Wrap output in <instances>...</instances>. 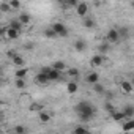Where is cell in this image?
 <instances>
[{"mask_svg": "<svg viewBox=\"0 0 134 134\" xmlns=\"http://www.w3.org/2000/svg\"><path fill=\"white\" fill-rule=\"evenodd\" d=\"M74 112L77 114V117H79L81 121H90V120L95 117L96 109H95V106H93L92 103H88V101H81V103H77V104L74 106Z\"/></svg>", "mask_w": 134, "mask_h": 134, "instance_id": "6da1fadb", "label": "cell"}, {"mask_svg": "<svg viewBox=\"0 0 134 134\" xmlns=\"http://www.w3.org/2000/svg\"><path fill=\"white\" fill-rule=\"evenodd\" d=\"M51 27H52V30L55 32L57 36H62V38H66V36H68V29H66L65 24H62V22H55V24H52Z\"/></svg>", "mask_w": 134, "mask_h": 134, "instance_id": "7a4b0ae2", "label": "cell"}, {"mask_svg": "<svg viewBox=\"0 0 134 134\" xmlns=\"http://www.w3.org/2000/svg\"><path fill=\"white\" fill-rule=\"evenodd\" d=\"M106 40H107V43H109V44H112V43H117V41L120 40L117 29H110V30L107 32V35H106Z\"/></svg>", "mask_w": 134, "mask_h": 134, "instance_id": "3957f363", "label": "cell"}, {"mask_svg": "<svg viewBox=\"0 0 134 134\" xmlns=\"http://www.w3.org/2000/svg\"><path fill=\"white\" fill-rule=\"evenodd\" d=\"M35 82L38 84V85H47L51 81H49V77H47V74H44V73H38L36 74V77H35Z\"/></svg>", "mask_w": 134, "mask_h": 134, "instance_id": "277c9868", "label": "cell"}, {"mask_svg": "<svg viewBox=\"0 0 134 134\" xmlns=\"http://www.w3.org/2000/svg\"><path fill=\"white\" fill-rule=\"evenodd\" d=\"M74 8H76V13H77L81 18L87 16V11H88V5H87V3H84V2H82V3H77Z\"/></svg>", "mask_w": 134, "mask_h": 134, "instance_id": "5b68a950", "label": "cell"}, {"mask_svg": "<svg viewBox=\"0 0 134 134\" xmlns=\"http://www.w3.org/2000/svg\"><path fill=\"white\" fill-rule=\"evenodd\" d=\"M85 81H87V84H90V85H93L95 82H99V74H98L96 71H92V73H88V74H87V77H85Z\"/></svg>", "mask_w": 134, "mask_h": 134, "instance_id": "8992f818", "label": "cell"}, {"mask_svg": "<svg viewBox=\"0 0 134 134\" xmlns=\"http://www.w3.org/2000/svg\"><path fill=\"white\" fill-rule=\"evenodd\" d=\"M5 35H7L10 40H18V38H19V35H21V32H18V30H14V29L8 27V29H5Z\"/></svg>", "mask_w": 134, "mask_h": 134, "instance_id": "52a82bcc", "label": "cell"}, {"mask_svg": "<svg viewBox=\"0 0 134 134\" xmlns=\"http://www.w3.org/2000/svg\"><path fill=\"white\" fill-rule=\"evenodd\" d=\"M74 49H76L77 52H84V51L87 49V43H85L84 40H76V41H74Z\"/></svg>", "mask_w": 134, "mask_h": 134, "instance_id": "ba28073f", "label": "cell"}, {"mask_svg": "<svg viewBox=\"0 0 134 134\" xmlns=\"http://www.w3.org/2000/svg\"><path fill=\"white\" fill-rule=\"evenodd\" d=\"M82 25H84L85 29H93V27H95V21H93V18L84 16V18H82Z\"/></svg>", "mask_w": 134, "mask_h": 134, "instance_id": "9c48e42d", "label": "cell"}, {"mask_svg": "<svg viewBox=\"0 0 134 134\" xmlns=\"http://www.w3.org/2000/svg\"><path fill=\"white\" fill-rule=\"evenodd\" d=\"M10 57H13V63H14L16 66H24V58H22L19 54H13V52H10Z\"/></svg>", "mask_w": 134, "mask_h": 134, "instance_id": "30bf717a", "label": "cell"}, {"mask_svg": "<svg viewBox=\"0 0 134 134\" xmlns=\"http://www.w3.org/2000/svg\"><path fill=\"white\" fill-rule=\"evenodd\" d=\"M123 114H125V118H128V120H131V118L134 117V107H132L131 104H128V106H125V109H123Z\"/></svg>", "mask_w": 134, "mask_h": 134, "instance_id": "8fae6325", "label": "cell"}, {"mask_svg": "<svg viewBox=\"0 0 134 134\" xmlns=\"http://www.w3.org/2000/svg\"><path fill=\"white\" fill-rule=\"evenodd\" d=\"M120 85H121V90H123L125 93H132V90H134V88H132V84H131L129 81H121Z\"/></svg>", "mask_w": 134, "mask_h": 134, "instance_id": "7c38bea8", "label": "cell"}, {"mask_svg": "<svg viewBox=\"0 0 134 134\" xmlns=\"http://www.w3.org/2000/svg\"><path fill=\"white\" fill-rule=\"evenodd\" d=\"M8 27H11V29H14V30H18V32H22V22L19 21V19H13L11 22H10V25Z\"/></svg>", "mask_w": 134, "mask_h": 134, "instance_id": "4fadbf2b", "label": "cell"}, {"mask_svg": "<svg viewBox=\"0 0 134 134\" xmlns=\"http://www.w3.org/2000/svg\"><path fill=\"white\" fill-rule=\"evenodd\" d=\"M110 117H112L115 121H123V120H125V114H123V110H114V112L110 114Z\"/></svg>", "mask_w": 134, "mask_h": 134, "instance_id": "5bb4252c", "label": "cell"}, {"mask_svg": "<svg viewBox=\"0 0 134 134\" xmlns=\"http://www.w3.org/2000/svg\"><path fill=\"white\" fill-rule=\"evenodd\" d=\"M76 5H77V2H76V0H62V7H63V10L74 8Z\"/></svg>", "mask_w": 134, "mask_h": 134, "instance_id": "9a60e30c", "label": "cell"}, {"mask_svg": "<svg viewBox=\"0 0 134 134\" xmlns=\"http://www.w3.org/2000/svg\"><path fill=\"white\" fill-rule=\"evenodd\" d=\"M103 62H104V57L103 55H95V57H92V66H101L103 65Z\"/></svg>", "mask_w": 134, "mask_h": 134, "instance_id": "2e32d148", "label": "cell"}, {"mask_svg": "<svg viewBox=\"0 0 134 134\" xmlns=\"http://www.w3.org/2000/svg\"><path fill=\"white\" fill-rule=\"evenodd\" d=\"M18 19H19V21L22 22V25H27V24H30V21H32V19H30V14H29V13H21Z\"/></svg>", "mask_w": 134, "mask_h": 134, "instance_id": "e0dca14e", "label": "cell"}, {"mask_svg": "<svg viewBox=\"0 0 134 134\" xmlns=\"http://www.w3.org/2000/svg\"><path fill=\"white\" fill-rule=\"evenodd\" d=\"M52 68H55V70H58V71H65V70H66V63L62 62V60H57V62H54Z\"/></svg>", "mask_w": 134, "mask_h": 134, "instance_id": "ac0fdd59", "label": "cell"}, {"mask_svg": "<svg viewBox=\"0 0 134 134\" xmlns=\"http://www.w3.org/2000/svg\"><path fill=\"white\" fill-rule=\"evenodd\" d=\"M77 82H74V81H71V82H68V85H66V90H68V93H76L77 92Z\"/></svg>", "mask_w": 134, "mask_h": 134, "instance_id": "d6986e66", "label": "cell"}, {"mask_svg": "<svg viewBox=\"0 0 134 134\" xmlns=\"http://www.w3.org/2000/svg\"><path fill=\"white\" fill-rule=\"evenodd\" d=\"M117 32H118L120 38H128L129 36V27H120V29H117Z\"/></svg>", "mask_w": 134, "mask_h": 134, "instance_id": "ffe728a7", "label": "cell"}, {"mask_svg": "<svg viewBox=\"0 0 134 134\" xmlns=\"http://www.w3.org/2000/svg\"><path fill=\"white\" fill-rule=\"evenodd\" d=\"M93 90H95L98 95H104V92H106L104 85H103V84H99V82H95V84H93Z\"/></svg>", "mask_w": 134, "mask_h": 134, "instance_id": "44dd1931", "label": "cell"}, {"mask_svg": "<svg viewBox=\"0 0 134 134\" xmlns=\"http://www.w3.org/2000/svg\"><path fill=\"white\" fill-rule=\"evenodd\" d=\"M43 35L46 36V38H57V35H55V32L52 30V27H47V29H44V32H43Z\"/></svg>", "mask_w": 134, "mask_h": 134, "instance_id": "7402d4cb", "label": "cell"}, {"mask_svg": "<svg viewBox=\"0 0 134 134\" xmlns=\"http://www.w3.org/2000/svg\"><path fill=\"white\" fill-rule=\"evenodd\" d=\"M38 118H40L41 123H47V121H51V115H49L47 112H44V110L40 112V117H38Z\"/></svg>", "mask_w": 134, "mask_h": 134, "instance_id": "603a6c76", "label": "cell"}, {"mask_svg": "<svg viewBox=\"0 0 134 134\" xmlns=\"http://www.w3.org/2000/svg\"><path fill=\"white\" fill-rule=\"evenodd\" d=\"M27 76V70L24 68V66H19V68L16 70V77H25Z\"/></svg>", "mask_w": 134, "mask_h": 134, "instance_id": "cb8c5ba5", "label": "cell"}, {"mask_svg": "<svg viewBox=\"0 0 134 134\" xmlns=\"http://www.w3.org/2000/svg\"><path fill=\"white\" fill-rule=\"evenodd\" d=\"M109 51H110L109 43H103V44H99V52H101V54H107Z\"/></svg>", "mask_w": 134, "mask_h": 134, "instance_id": "d4e9b609", "label": "cell"}, {"mask_svg": "<svg viewBox=\"0 0 134 134\" xmlns=\"http://www.w3.org/2000/svg\"><path fill=\"white\" fill-rule=\"evenodd\" d=\"M14 84H16L18 88H25V85H27L25 81H24V77H16V82Z\"/></svg>", "mask_w": 134, "mask_h": 134, "instance_id": "484cf974", "label": "cell"}, {"mask_svg": "<svg viewBox=\"0 0 134 134\" xmlns=\"http://www.w3.org/2000/svg\"><path fill=\"white\" fill-rule=\"evenodd\" d=\"M10 10H11L10 3H5V2H3V3H0V13H2V14H3V13H8Z\"/></svg>", "mask_w": 134, "mask_h": 134, "instance_id": "4316f807", "label": "cell"}, {"mask_svg": "<svg viewBox=\"0 0 134 134\" xmlns=\"http://www.w3.org/2000/svg\"><path fill=\"white\" fill-rule=\"evenodd\" d=\"M10 7H11V10H18L19 7H21V2H19V0H10Z\"/></svg>", "mask_w": 134, "mask_h": 134, "instance_id": "83f0119b", "label": "cell"}, {"mask_svg": "<svg viewBox=\"0 0 134 134\" xmlns=\"http://www.w3.org/2000/svg\"><path fill=\"white\" fill-rule=\"evenodd\" d=\"M74 132H77V134H85V132H88V129H87L85 126H77V128H74Z\"/></svg>", "mask_w": 134, "mask_h": 134, "instance_id": "f1b7e54d", "label": "cell"}, {"mask_svg": "<svg viewBox=\"0 0 134 134\" xmlns=\"http://www.w3.org/2000/svg\"><path fill=\"white\" fill-rule=\"evenodd\" d=\"M68 74H70L71 77H77V76H79V70H77V68H71V70L68 71Z\"/></svg>", "mask_w": 134, "mask_h": 134, "instance_id": "f546056e", "label": "cell"}, {"mask_svg": "<svg viewBox=\"0 0 134 134\" xmlns=\"http://www.w3.org/2000/svg\"><path fill=\"white\" fill-rule=\"evenodd\" d=\"M123 129H125V131H131V129H134V121H128V123H125Z\"/></svg>", "mask_w": 134, "mask_h": 134, "instance_id": "4dcf8cb0", "label": "cell"}, {"mask_svg": "<svg viewBox=\"0 0 134 134\" xmlns=\"http://www.w3.org/2000/svg\"><path fill=\"white\" fill-rule=\"evenodd\" d=\"M104 107H106V110H107V112H109V114H112V112H114V110H115V107H114V104H110V103H109V101H107V103H106V106H104Z\"/></svg>", "mask_w": 134, "mask_h": 134, "instance_id": "1f68e13d", "label": "cell"}, {"mask_svg": "<svg viewBox=\"0 0 134 134\" xmlns=\"http://www.w3.org/2000/svg\"><path fill=\"white\" fill-rule=\"evenodd\" d=\"M25 131H27V129H25L24 126H16V128H14V132H18V134H22V132H25Z\"/></svg>", "mask_w": 134, "mask_h": 134, "instance_id": "d6a6232c", "label": "cell"}, {"mask_svg": "<svg viewBox=\"0 0 134 134\" xmlns=\"http://www.w3.org/2000/svg\"><path fill=\"white\" fill-rule=\"evenodd\" d=\"M104 93H106V98H107V99H112V98H114V93H112V92H104Z\"/></svg>", "mask_w": 134, "mask_h": 134, "instance_id": "836d02e7", "label": "cell"}, {"mask_svg": "<svg viewBox=\"0 0 134 134\" xmlns=\"http://www.w3.org/2000/svg\"><path fill=\"white\" fill-rule=\"evenodd\" d=\"M3 35H5V29L0 27V36H3Z\"/></svg>", "mask_w": 134, "mask_h": 134, "instance_id": "e575fe53", "label": "cell"}, {"mask_svg": "<svg viewBox=\"0 0 134 134\" xmlns=\"http://www.w3.org/2000/svg\"><path fill=\"white\" fill-rule=\"evenodd\" d=\"M3 74V70H2V66H0V76H2Z\"/></svg>", "mask_w": 134, "mask_h": 134, "instance_id": "d590c367", "label": "cell"}, {"mask_svg": "<svg viewBox=\"0 0 134 134\" xmlns=\"http://www.w3.org/2000/svg\"><path fill=\"white\" fill-rule=\"evenodd\" d=\"M0 112H2V104H0Z\"/></svg>", "mask_w": 134, "mask_h": 134, "instance_id": "8d00e7d4", "label": "cell"}, {"mask_svg": "<svg viewBox=\"0 0 134 134\" xmlns=\"http://www.w3.org/2000/svg\"><path fill=\"white\" fill-rule=\"evenodd\" d=\"M0 16H2V13H0Z\"/></svg>", "mask_w": 134, "mask_h": 134, "instance_id": "74e56055", "label": "cell"}]
</instances>
